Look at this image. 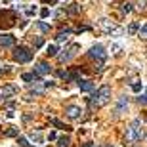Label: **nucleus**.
<instances>
[{"label":"nucleus","instance_id":"f257e3e1","mask_svg":"<svg viewBox=\"0 0 147 147\" xmlns=\"http://www.w3.org/2000/svg\"><path fill=\"white\" fill-rule=\"evenodd\" d=\"M109 99H111V86L103 84L99 90H96V92H94L92 99H90V103H92V107H103V105L109 103Z\"/></svg>","mask_w":147,"mask_h":147},{"label":"nucleus","instance_id":"f03ea898","mask_svg":"<svg viewBox=\"0 0 147 147\" xmlns=\"http://www.w3.org/2000/svg\"><path fill=\"white\" fill-rule=\"evenodd\" d=\"M140 140H143V130H142V120L140 119H134L130 122V126L126 128V142H140Z\"/></svg>","mask_w":147,"mask_h":147},{"label":"nucleus","instance_id":"7ed1b4c3","mask_svg":"<svg viewBox=\"0 0 147 147\" xmlns=\"http://www.w3.org/2000/svg\"><path fill=\"white\" fill-rule=\"evenodd\" d=\"M13 59L19 61V63H29V61L33 59V54H31V52H29L27 48L19 46V48L13 50Z\"/></svg>","mask_w":147,"mask_h":147},{"label":"nucleus","instance_id":"20e7f679","mask_svg":"<svg viewBox=\"0 0 147 147\" xmlns=\"http://www.w3.org/2000/svg\"><path fill=\"white\" fill-rule=\"evenodd\" d=\"M78 50H80V46H78V44H73V46H69V48L63 50V54H57V59H59L61 63H67V61H71L76 55Z\"/></svg>","mask_w":147,"mask_h":147},{"label":"nucleus","instance_id":"39448f33","mask_svg":"<svg viewBox=\"0 0 147 147\" xmlns=\"http://www.w3.org/2000/svg\"><path fill=\"white\" fill-rule=\"evenodd\" d=\"M90 57H96V59H99V61H105L107 52H105V48L101 46V44H96V46L90 48Z\"/></svg>","mask_w":147,"mask_h":147},{"label":"nucleus","instance_id":"423d86ee","mask_svg":"<svg viewBox=\"0 0 147 147\" xmlns=\"http://www.w3.org/2000/svg\"><path fill=\"white\" fill-rule=\"evenodd\" d=\"M126 109H128V98H126V96H120V98L117 99V105H115V113L122 115Z\"/></svg>","mask_w":147,"mask_h":147},{"label":"nucleus","instance_id":"0eeeda50","mask_svg":"<svg viewBox=\"0 0 147 147\" xmlns=\"http://www.w3.org/2000/svg\"><path fill=\"white\" fill-rule=\"evenodd\" d=\"M16 44L13 34H0V48H11Z\"/></svg>","mask_w":147,"mask_h":147},{"label":"nucleus","instance_id":"6e6552de","mask_svg":"<svg viewBox=\"0 0 147 147\" xmlns=\"http://www.w3.org/2000/svg\"><path fill=\"white\" fill-rule=\"evenodd\" d=\"M16 92H17V88L13 86V84H6V86L0 90V96L4 99H8V98H11V96H16Z\"/></svg>","mask_w":147,"mask_h":147},{"label":"nucleus","instance_id":"1a4fd4ad","mask_svg":"<svg viewBox=\"0 0 147 147\" xmlns=\"http://www.w3.org/2000/svg\"><path fill=\"white\" fill-rule=\"evenodd\" d=\"M65 113H67L69 119H78V117L82 115V109L78 107V105H69V107L65 109Z\"/></svg>","mask_w":147,"mask_h":147},{"label":"nucleus","instance_id":"9d476101","mask_svg":"<svg viewBox=\"0 0 147 147\" xmlns=\"http://www.w3.org/2000/svg\"><path fill=\"white\" fill-rule=\"evenodd\" d=\"M50 71H52L50 63H46V61H38V63H36V73H38V75H48Z\"/></svg>","mask_w":147,"mask_h":147},{"label":"nucleus","instance_id":"9b49d317","mask_svg":"<svg viewBox=\"0 0 147 147\" xmlns=\"http://www.w3.org/2000/svg\"><path fill=\"white\" fill-rule=\"evenodd\" d=\"M78 88H80V92H94V82L90 80H78Z\"/></svg>","mask_w":147,"mask_h":147},{"label":"nucleus","instance_id":"f8f14e48","mask_svg":"<svg viewBox=\"0 0 147 147\" xmlns=\"http://www.w3.org/2000/svg\"><path fill=\"white\" fill-rule=\"evenodd\" d=\"M99 25H101V29H103L105 33H109V34L115 31V25L109 21V19H101V21H99Z\"/></svg>","mask_w":147,"mask_h":147},{"label":"nucleus","instance_id":"ddd939ff","mask_svg":"<svg viewBox=\"0 0 147 147\" xmlns=\"http://www.w3.org/2000/svg\"><path fill=\"white\" fill-rule=\"evenodd\" d=\"M140 29H142V25H140L138 21L130 23V27H128V34H138V33H140Z\"/></svg>","mask_w":147,"mask_h":147},{"label":"nucleus","instance_id":"4468645a","mask_svg":"<svg viewBox=\"0 0 147 147\" xmlns=\"http://www.w3.org/2000/svg\"><path fill=\"white\" fill-rule=\"evenodd\" d=\"M31 140H33L34 143H36V145H42V134H40V132H33V134H31Z\"/></svg>","mask_w":147,"mask_h":147},{"label":"nucleus","instance_id":"2eb2a0df","mask_svg":"<svg viewBox=\"0 0 147 147\" xmlns=\"http://www.w3.org/2000/svg\"><path fill=\"white\" fill-rule=\"evenodd\" d=\"M57 147H71V140H69L67 136L59 138V140H57Z\"/></svg>","mask_w":147,"mask_h":147},{"label":"nucleus","instance_id":"dca6fc26","mask_svg":"<svg viewBox=\"0 0 147 147\" xmlns=\"http://www.w3.org/2000/svg\"><path fill=\"white\" fill-rule=\"evenodd\" d=\"M46 54H48L50 57L57 55V48H55V44H50V46H46Z\"/></svg>","mask_w":147,"mask_h":147},{"label":"nucleus","instance_id":"f3484780","mask_svg":"<svg viewBox=\"0 0 147 147\" xmlns=\"http://www.w3.org/2000/svg\"><path fill=\"white\" fill-rule=\"evenodd\" d=\"M120 11H122V13H130L132 11V4L130 2H122V4H120Z\"/></svg>","mask_w":147,"mask_h":147},{"label":"nucleus","instance_id":"a211bd4d","mask_svg":"<svg viewBox=\"0 0 147 147\" xmlns=\"http://www.w3.org/2000/svg\"><path fill=\"white\" fill-rule=\"evenodd\" d=\"M138 36L143 38V40H147V21L142 25V29H140V33H138Z\"/></svg>","mask_w":147,"mask_h":147},{"label":"nucleus","instance_id":"6ab92c4d","mask_svg":"<svg viewBox=\"0 0 147 147\" xmlns=\"http://www.w3.org/2000/svg\"><path fill=\"white\" fill-rule=\"evenodd\" d=\"M36 27L40 29L42 33H50V25H48V23H44V21H38V23H36Z\"/></svg>","mask_w":147,"mask_h":147},{"label":"nucleus","instance_id":"aec40b11","mask_svg":"<svg viewBox=\"0 0 147 147\" xmlns=\"http://www.w3.org/2000/svg\"><path fill=\"white\" fill-rule=\"evenodd\" d=\"M69 31H65V33H59L57 34V42H67V40H69Z\"/></svg>","mask_w":147,"mask_h":147},{"label":"nucleus","instance_id":"412c9836","mask_svg":"<svg viewBox=\"0 0 147 147\" xmlns=\"http://www.w3.org/2000/svg\"><path fill=\"white\" fill-rule=\"evenodd\" d=\"M21 78L25 82H31V80H34V78H36V75H34V73H25V75H21Z\"/></svg>","mask_w":147,"mask_h":147},{"label":"nucleus","instance_id":"4be33fe9","mask_svg":"<svg viewBox=\"0 0 147 147\" xmlns=\"http://www.w3.org/2000/svg\"><path fill=\"white\" fill-rule=\"evenodd\" d=\"M138 103H140V105H147V88H145V92L138 98Z\"/></svg>","mask_w":147,"mask_h":147},{"label":"nucleus","instance_id":"5701e85b","mask_svg":"<svg viewBox=\"0 0 147 147\" xmlns=\"http://www.w3.org/2000/svg\"><path fill=\"white\" fill-rule=\"evenodd\" d=\"M17 143H19L21 147H29V140H27V138H23V136L17 138Z\"/></svg>","mask_w":147,"mask_h":147},{"label":"nucleus","instance_id":"b1692460","mask_svg":"<svg viewBox=\"0 0 147 147\" xmlns=\"http://www.w3.org/2000/svg\"><path fill=\"white\" fill-rule=\"evenodd\" d=\"M120 50H122V46H120V44H119V42H115V44H113V46H111V52H113V54H119Z\"/></svg>","mask_w":147,"mask_h":147},{"label":"nucleus","instance_id":"393cba45","mask_svg":"<svg viewBox=\"0 0 147 147\" xmlns=\"http://www.w3.org/2000/svg\"><path fill=\"white\" fill-rule=\"evenodd\" d=\"M40 17H42V19L50 17V10H48V8H42V10H40Z\"/></svg>","mask_w":147,"mask_h":147},{"label":"nucleus","instance_id":"a878e982","mask_svg":"<svg viewBox=\"0 0 147 147\" xmlns=\"http://www.w3.org/2000/svg\"><path fill=\"white\" fill-rule=\"evenodd\" d=\"M33 44H34V48H40V46H42V38H40V36H36V38H34V40H33Z\"/></svg>","mask_w":147,"mask_h":147},{"label":"nucleus","instance_id":"bb28decb","mask_svg":"<svg viewBox=\"0 0 147 147\" xmlns=\"http://www.w3.org/2000/svg\"><path fill=\"white\" fill-rule=\"evenodd\" d=\"M147 8V0H140L138 2V10H145Z\"/></svg>","mask_w":147,"mask_h":147},{"label":"nucleus","instance_id":"cd10ccee","mask_svg":"<svg viewBox=\"0 0 147 147\" xmlns=\"http://www.w3.org/2000/svg\"><path fill=\"white\" fill-rule=\"evenodd\" d=\"M36 13V6H31V8H27V16H34Z\"/></svg>","mask_w":147,"mask_h":147},{"label":"nucleus","instance_id":"c85d7f7f","mask_svg":"<svg viewBox=\"0 0 147 147\" xmlns=\"http://www.w3.org/2000/svg\"><path fill=\"white\" fill-rule=\"evenodd\" d=\"M132 90H134V92H140V90H142V84H140V82H134V84H132Z\"/></svg>","mask_w":147,"mask_h":147},{"label":"nucleus","instance_id":"c756f323","mask_svg":"<svg viewBox=\"0 0 147 147\" xmlns=\"http://www.w3.org/2000/svg\"><path fill=\"white\" fill-rule=\"evenodd\" d=\"M48 140H50V142H54V140H57V134H55V132H50V134H48Z\"/></svg>","mask_w":147,"mask_h":147},{"label":"nucleus","instance_id":"7c9ffc66","mask_svg":"<svg viewBox=\"0 0 147 147\" xmlns=\"http://www.w3.org/2000/svg\"><path fill=\"white\" fill-rule=\"evenodd\" d=\"M69 11H71V13H76V11H78V6H76V4H71Z\"/></svg>","mask_w":147,"mask_h":147},{"label":"nucleus","instance_id":"2f4dec72","mask_svg":"<svg viewBox=\"0 0 147 147\" xmlns=\"http://www.w3.org/2000/svg\"><path fill=\"white\" fill-rule=\"evenodd\" d=\"M98 147H113V145H98Z\"/></svg>","mask_w":147,"mask_h":147},{"label":"nucleus","instance_id":"473e14b6","mask_svg":"<svg viewBox=\"0 0 147 147\" xmlns=\"http://www.w3.org/2000/svg\"><path fill=\"white\" fill-rule=\"evenodd\" d=\"M44 2H48V0H44Z\"/></svg>","mask_w":147,"mask_h":147}]
</instances>
